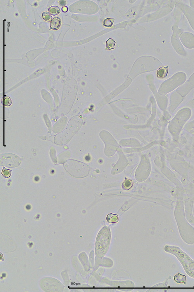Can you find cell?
<instances>
[{
    "label": "cell",
    "instance_id": "cell-1",
    "mask_svg": "<svg viewBox=\"0 0 194 292\" xmlns=\"http://www.w3.org/2000/svg\"><path fill=\"white\" fill-rule=\"evenodd\" d=\"M165 251L174 255L181 263L185 272L192 277L194 278V261L189 256L177 246H166Z\"/></svg>",
    "mask_w": 194,
    "mask_h": 292
},
{
    "label": "cell",
    "instance_id": "cell-2",
    "mask_svg": "<svg viewBox=\"0 0 194 292\" xmlns=\"http://www.w3.org/2000/svg\"><path fill=\"white\" fill-rule=\"evenodd\" d=\"M64 168L69 174L78 178L87 177L90 171L87 165L75 160H67L64 164Z\"/></svg>",
    "mask_w": 194,
    "mask_h": 292
},
{
    "label": "cell",
    "instance_id": "cell-3",
    "mask_svg": "<svg viewBox=\"0 0 194 292\" xmlns=\"http://www.w3.org/2000/svg\"><path fill=\"white\" fill-rule=\"evenodd\" d=\"M0 160L1 166L9 168L17 167L21 163L20 157L13 154H1Z\"/></svg>",
    "mask_w": 194,
    "mask_h": 292
},
{
    "label": "cell",
    "instance_id": "cell-4",
    "mask_svg": "<svg viewBox=\"0 0 194 292\" xmlns=\"http://www.w3.org/2000/svg\"><path fill=\"white\" fill-rule=\"evenodd\" d=\"M180 39L183 45L188 49L194 48V35L191 33L185 32L181 34Z\"/></svg>",
    "mask_w": 194,
    "mask_h": 292
},
{
    "label": "cell",
    "instance_id": "cell-5",
    "mask_svg": "<svg viewBox=\"0 0 194 292\" xmlns=\"http://www.w3.org/2000/svg\"><path fill=\"white\" fill-rule=\"evenodd\" d=\"M179 36V35L177 34H173L171 39L172 45L177 53L182 56H186V52L178 38Z\"/></svg>",
    "mask_w": 194,
    "mask_h": 292
},
{
    "label": "cell",
    "instance_id": "cell-6",
    "mask_svg": "<svg viewBox=\"0 0 194 292\" xmlns=\"http://www.w3.org/2000/svg\"><path fill=\"white\" fill-rule=\"evenodd\" d=\"M180 6L189 20L192 28L194 30V10L188 5L183 4H181Z\"/></svg>",
    "mask_w": 194,
    "mask_h": 292
},
{
    "label": "cell",
    "instance_id": "cell-7",
    "mask_svg": "<svg viewBox=\"0 0 194 292\" xmlns=\"http://www.w3.org/2000/svg\"><path fill=\"white\" fill-rule=\"evenodd\" d=\"M61 24L60 19L58 17H54L51 22V29L53 30H58L60 29Z\"/></svg>",
    "mask_w": 194,
    "mask_h": 292
},
{
    "label": "cell",
    "instance_id": "cell-8",
    "mask_svg": "<svg viewBox=\"0 0 194 292\" xmlns=\"http://www.w3.org/2000/svg\"><path fill=\"white\" fill-rule=\"evenodd\" d=\"M168 67H162L158 69L157 74L158 78H163L167 76L168 72Z\"/></svg>",
    "mask_w": 194,
    "mask_h": 292
},
{
    "label": "cell",
    "instance_id": "cell-9",
    "mask_svg": "<svg viewBox=\"0 0 194 292\" xmlns=\"http://www.w3.org/2000/svg\"><path fill=\"white\" fill-rule=\"evenodd\" d=\"M174 281L177 284L183 283L186 284V277L180 273L177 274L174 277Z\"/></svg>",
    "mask_w": 194,
    "mask_h": 292
},
{
    "label": "cell",
    "instance_id": "cell-10",
    "mask_svg": "<svg viewBox=\"0 0 194 292\" xmlns=\"http://www.w3.org/2000/svg\"><path fill=\"white\" fill-rule=\"evenodd\" d=\"M107 220L110 224L117 223L119 222V216L117 215L110 213L107 216Z\"/></svg>",
    "mask_w": 194,
    "mask_h": 292
},
{
    "label": "cell",
    "instance_id": "cell-11",
    "mask_svg": "<svg viewBox=\"0 0 194 292\" xmlns=\"http://www.w3.org/2000/svg\"><path fill=\"white\" fill-rule=\"evenodd\" d=\"M116 42L112 38H109L106 41V50H111L115 49Z\"/></svg>",
    "mask_w": 194,
    "mask_h": 292
},
{
    "label": "cell",
    "instance_id": "cell-12",
    "mask_svg": "<svg viewBox=\"0 0 194 292\" xmlns=\"http://www.w3.org/2000/svg\"><path fill=\"white\" fill-rule=\"evenodd\" d=\"M133 182L131 180L126 178L124 182L122 185V188L123 189L128 190L133 187Z\"/></svg>",
    "mask_w": 194,
    "mask_h": 292
},
{
    "label": "cell",
    "instance_id": "cell-13",
    "mask_svg": "<svg viewBox=\"0 0 194 292\" xmlns=\"http://www.w3.org/2000/svg\"><path fill=\"white\" fill-rule=\"evenodd\" d=\"M49 13L52 15L55 16L58 15L60 13V8L57 6H53L51 7L49 9Z\"/></svg>",
    "mask_w": 194,
    "mask_h": 292
},
{
    "label": "cell",
    "instance_id": "cell-14",
    "mask_svg": "<svg viewBox=\"0 0 194 292\" xmlns=\"http://www.w3.org/2000/svg\"><path fill=\"white\" fill-rule=\"evenodd\" d=\"M115 19L107 18L104 19L103 22V25L104 27L110 28L113 25Z\"/></svg>",
    "mask_w": 194,
    "mask_h": 292
},
{
    "label": "cell",
    "instance_id": "cell-15",
    "mask_svg": "<svg viewBox=\"0 0 194 292\" xmlns=\"http://www.w3.org/2000/svg\"><path fill=\"white\" fill-rule=\"evenodd\" d=\"M1 174L5 178H8L10 177L11 175H12V172L9 169H7L4 167L2 169Z\"/></svg>",
    "mask_w": 194,
    "mask_h": 292
},
{
    "label": "cell",
    "instance_id": "cell-16",
    "mask_svg": "<svg viewBox=\"0 0 194 292\" xmlns=\"http://www.w3.org/2000/svg\"><path fill=\"white\" fill-rule=\"evenodd\" d=\"M42 17H43L44 20L46 21L47 22H51L52 21V16L49 12H44V13H42Z\"/></svg>",
    "mask_w": 194,
    "mask_h": 292
},
{
    "label": "cell",
    "instance_id": "cell-17",
    "mask_svg": "<svg viewBox=\"0 0 194 292\" xmlns=\"http://www.w3.org/2000/svg\"><path fill=\"white\" fill-rule=\"evenodd\" d=\"M59 4H60V5H61L62 6L64 7L67 4L66 1H64V0H61L59 2Z\"/></svg>",
    "mask_w": 194,
    "mask_h": 292
},
{
    "label": "cell",
    "instance_id": "cell-18",
    "mask_svg": "<svg viewBox=\"0 0 194 292\" xmlns=\"http://www.w3.org/2000/svg\"><path fill=\"white\" fill-rule=\"evenodd\" d=\"M62 10L63 12H64V13H66V12H67L68 10V8H67V6L63 7L62 8Z\"/></svg>",
    "mask_w": 194,
    "mask_h": 292
},
{
    "label": "cell",
    "instance_id": "cell-19",
    "mask_svg": "<svg viewBox=\"0 0 194 292\" xmlns=\"http://www.w3.org/2000/svg\"><path fill=\"white\" fill-rule=\"evenodd\" d=\"M191 5H192V8H194V3H191Z\"/></svg>",
    "mask_w": 194,
    "mask_h": 292
}]
</instances>
